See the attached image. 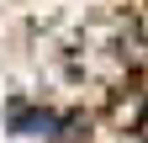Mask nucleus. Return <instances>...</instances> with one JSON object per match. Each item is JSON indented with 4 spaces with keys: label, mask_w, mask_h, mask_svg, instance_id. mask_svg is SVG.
<instances>
[{
    "label": "nucleus",
    "mask_w": 148,
    "mask_h": 143,
    "mask_svg": "<svg viewBox=\"0 0 148 143\" xmlns=\"http://www.w3.org/2000/svg\"><path fill=\"white\" fill-rule=\"evenodd\" d=\"M143 138H148V111H143Z\"/></svg>",
    "instance_id": "f257e3e1"
}]
</instances>
